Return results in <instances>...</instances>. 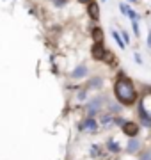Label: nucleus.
<instances>
[{
  "mask_svg": "<svg viewBox=\"0 0 151 160\" xmlns=\"http://www.w3.org/2000/svg\"><path fill=\"white\" fill-rule=\"evenodd\" d=\"M105 53H107V48L103 46V43H94L93 48H91V55H93L94 61H100L101 62L105 57Z\"/></svg>",
  "mask_w": 151,
  "mask_h": 160,
  "instance_id": "2",
  "label": "nucleus"
},
{
  "mask_svg": "<svg viewBox=\"0 0 151 160\" xmlns=\"http://www.w3.org/2000/svg\"><path fill=\"white\" fill-rule=\"evenodd\" d=\"M52 2H53L55 7H64L66 4H68V0H52Z\"/></svg>",
  "mask_w": 151,
  "mask_h": 160,
  "instance_id": "16",
  "label": "nucleus"
},
{
  "mask_svg": "<svg viewBox=\"0 0 151 160\" xmlns=\"http://www.w3.org/2000/svg\"><path fill=\"white\" fill-rule=\"evenodd\" d=\"M119 144L116 142V141H109V151H112V153H119Z\"/></svg>",
  "mask_w": 151,
  "mask_h": 160,
  "instance_id": "13",
  "label": "nucleus"
},
{
  "mask_svg": "<svg viewBox=\"0 0 151 160\" xmlns=\"http://www.w3.org/2000/svg\"><path fill=\"white\" fill-rule=\"evenodd\" d=\"M148 46H149V48H151V34L148 36Z\"/></svg>",
  "mask_w": 151,
  "mask_h": 160,
  "instance_id": "24",
  "label": "nucleus"
},
{
  "mask_svg": "<svg viewBox=\"0 0 151 160\" xmlns=\"http://www.w3.org/2000/svg\"><path fill=\"white\" fill-rule=\"evenodd\" d=\"M123 132L126 133L128 137H137V133H139V125L137 123H132V121H124V125H123Z\"/></svg>",
  "mask_w": 151,
  "mask_h": 160,
  "instance_id": "4",
  "label": "nucleus"
},
{
  "mask_svg": "<svg viewBox=\"0 0 151 160\" xmlns=\"http://www.w3.org/2000/svg\"><path fill=\"white\" fill-rule=\"evenodd\" d=\"M96 126H98V123H96V119L89 116L87 119H85V121H84V123L80 125V130H91V132H94V130H96Z\"/></svg>",
  "mask_w": 151,
  "mask_h": 160,
  "instance_id": "8",
  "label": "nucleus"
},
{
  "mask_svg": "<svg viewBox=\"0 0 151 160\" xmlns=\"http://www.w3.org/2000/svg\"><path fill=\"white\" fill-rule=\"evenodd\" d=\"M110 110H112V112H119V110H121V107H117V105H112Z\"/></svg>",
  "mask_w": 151,
  "mask_h": 160,
  "instance_id": "22",
  "label": "nucleus"
},
{
  "mask_svg": "<svg viewBox=\"0 0 151 160\" xmlns=\"http://www.w3.org/2000/svg\"><path fill=\"white\" fill-rule=\"evenodd\" d=\"M119 36H121V39H123V43H124V46L130 45V34H128L126 30H121V32H119Z\"/></svg>",
  "mask_w": 151,
  "mask_h": 160,
  "instance_id": "14",
  "label": "nucleus"
},
{
  "mask_svg": "<svg viewBox=\"0 0 151 160\" xmlns=\"http://www.w3.org/2000/svg\"><path fill=\"white\" fill-rule=\"evenodd\" d=\"M139 146H140V142H139V139H132L130 142H128V146H126V151L128 153H135L137 149H139Z\"/></svg>",
  "mask_w": 151,
  "mask_h": 160,
  "instance_id": "10",
  "label": "nucleus"
},
{
  "mask_svg": "<svg viewBox=\"0 0 151 160\" xmlns=\"http://www.w3.org/2000/svg\"><path fill=\"white\" fill-rule=\"evenodd\" d=\"M101 82H103V80L100 78V77H96V78H93L91 82H89V87H100L101 86Z\"/></svg>",
  "mask_w": 151,
  "mask_h": 160,
  "instance_id": "15",
  "label": "nucleus"
},
{
  "mask_svg": "<svg viewBox=\"0 0 151 160\" xmlns=\"http://www.w3.org/2000/svg\"><path fill=\"white\" fill-rule=\"evenodd\" d=\"M78 4H89V2H93V0H76Z\"/></svg>",
  "mask_w": 151,
  "mask_h": 160,
  "instance_id": "23",
  "label": "nucleus"
},
{
  "mask_svg": "<svg viewBox=\"0 0 151 160\" xmlns=\"http://www.w3.org/2000/svg\"><path fill=\"white\" fill-rule=\"evenodd\" d=\"M112 38H114V41L117 43V46H119V48H124V43H123L119 32H117V30H114V29H112Z\"/></svg>",
  "mask_w": 151,
  "mask_h": 160,
  "instance_id": "12",
  "label": "nucleus"
},
{
  "mask_svg": "<svg viewBox=\"0 0 151 160\" xmlns=\"http://www.w3.org/2000/svg\"><path fill=\"white\" fill-rule=\"evenodd\" d=\"M130 2H135V0H130Z\"/></svg>",
  "mask_w": 151,
  "mask_h": 160,
  "instance_id": "25",
  "label": "nucleus"
},
{
  "mask_svg": "<svg viewBox=\"0 0 151 160\" xmlns=\"http://www.w3.org/2000/svg\"><path fill=\"white\" fill-rule=\"evenodd\" d=\"M134 59H135V62H137V64H142V57H140V53H135Z\"/></svg>",
  "mask_w": 151,
  "mask_h": 160,
  "instance_id": "21",
  "label": "nucleus"
},
{
  "mask_svg": "<svg viewBox=\"0 0 151 160\" xmlns=\"http://www.w3.org/2000/svg\"><path fill=\"white\" fill-rule=\"evenodd\" d=\"M87 73H89L87 66H85V64H78V66H76L73 71H71V78H73V80L85 78V77H87Z\"/></svg>",
  "mask_w": 151,
  "mask_h": 160,
  "instance_id": "6",
  "label": "nucleus"
},
{
  "mask_svg": "<svg viewBox=\"0 0 151 160\" xmlns=\"http://www.w3.org/2000/svg\"><path fill=\"white\" fill-rule=\"evenodd\" d=\"M114 94L123 105H132L137 100V91H135L134 84L128 78H124V75H119L117 82L114 84Z\"/></svg>",
  "mask_w": 151,
  "mask_h": 160,
  "instance_id": "1",
  "label": "nucleus"
},
{
  "mask_svg": "<svg viewBox=\"0 0 151 160\" xmlns=\"http://www.w3.org/2000/svg\"><path fill=\"white\" fill-rule=\"evenodd\" d=\"M91 36H93L94 43H103V30H101V27H94Z\"/></svg>",
  "mask_w": 151,
  "mask_h": 160,
  "instance_id": "9",
  "label": "nucleus"
},
{
  "mask_svg": "<svg viewBox=\"0 0 151 160\" xmlns=\"http://www.w3.org/2000/svg\"><path fill=\"white\" fill-rule=\"evenodd\" d=\"M140 160H151V151H144L140 155Z\"/></svg>",
  "mask_w": 151,
  "mask_h": 160,
  "instance_id": "19",
  "label": "nucleus"
},
{
  "mask_svg": "<svg viewBox=\"0 0 151 160\" xmlns=\"http://www.w3.org/2000/svg\"><path fill=\"white\" fill-rule=\"evenodd\" d=\"M101 103H103V98L98 96V98H94V100H91V102L85 105V110H87V114L91 116V118H93V116L101 109Z\"/></svg>",
  "mask_w": 151,
  "mask_h": 160,
  "instance_id": "3",
  "label": "nucleus"
},
{
  "mask_svg": "<svg viewBox=\"0 0 151 160\" xmlns=\"http://www.w3.org/2000/svg\"><path fill=\"white\" fill-rule=\"evenodd\" d=\"M101 62H107V64H116V57H114V53L107 50V53H105V57H103V61H101Z\"/></svg>",
  "mask_w": 151,
  "mask_h": 160,
  "instance_id": "11",
  "label": "nucleus"
},
{
  "mask_svg": "<svg viewBox=\"0 0 151 160\" xmlns=\"http://www.w3.org/2000/svg\"><path fill=\"white\" fill-rule=\"evenodd\" d=\"M87 14H89V18L93 20V22H98L100 20V4L98 2H89L87 4Z\"/></svg>",
  "mask_w": 151,
  "mask_h": 160,
  "instance_id": "5",
  "label": "nucleus"
},
{
  "mask_svg": "<svg viewBox=\"0 0 151 160\" xmlns=\"http://www.w3.org/2000/svg\"><path fill=\"white\" fill-rule=\"evenodd\" d=\"M139 116H140V119H142V125L149 128V126H151V116L148 114L144 103H140V105H139Z\"/></svg>",
  "mask_w": 151,
  "mask_h": 160,
  "instance_id": "7",
  "label": "nucleus"
},
{
  "mask_svg": "<svg viewBox=\"0 0 151 160\" xmlns=\"http://www.w3.org/2000/svg\"><path fill=\"white\" fill-rule=\"evenodd\" d=\"M132 25H134V32H135V36L139 38V36H140V32H139V22H132Z\"/></svg>",
  "mask_w": 151,
  "mask_h": 160,
  "instance_id": "17",
  "label": "nucleus"
},
{
  "mask_svg": "<svg viewBox=\"0 0 151 160\" xmlns=\"http://www.w3.org/2000/svg\"><path fill=\"white\" fill-rule=\"evenodd\" d=\"M85 98H87V89H82L78 92V100H85Z\"/></svg>",
  "mask_w": 151,
  "mask_h": 160,
  "instance_id": "18",
  "label": "nucleus"
},
{
  "mask_svg": "<svg viewBox=\"0 0 151 160\" xmlns=\"http://www.w3.org/2000/svg\"><path fill=\"white\" fill-rule=\"evenodd\" d=\"M119 9H121V12L126 16V11H128V7H126V4H119Z\"/></svg>",
  "mask_w": 151,
  "mask_h": 160,
  "instance_id": "20",
  "label": "nucleus"
}]
</instances>
